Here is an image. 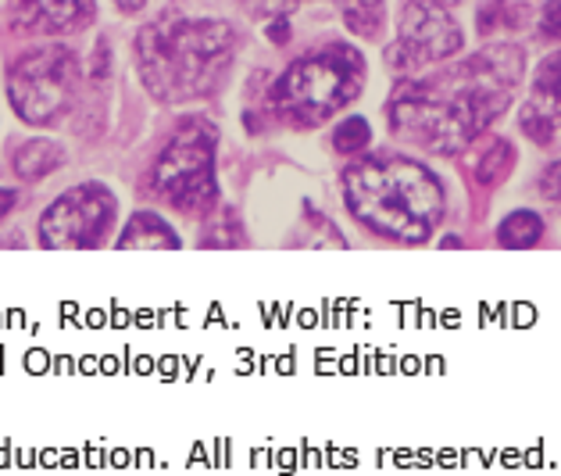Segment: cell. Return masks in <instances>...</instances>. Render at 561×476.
I'll return each mask as SVG.
<instances>
[{
	"label": "cell",
	"instance_id": "cell-12",
	"mask_svg": "<svg viewBox=\"0 0 561 476\" xmlns=\"http://www.w3.org/2000/svg\"><path fill=\"white\" fill-rule=\"evenodd\" d=\"M515 169V147L504 140V136H490L483 144V151L476 155L472 175L479 186H497L508 180V172Z\"/></svg>",
	"mask_w": 561,
	"mask_h": 476
},
{
	"label": "cell",
	"instance_id": "cell-9",
	"mask_svg": "<svg viewBox=\"0 0 561 476\" xmlns=\"http://www.w3.org/2000/svg\"><path fill=\"white\" fill-rule=\"evenodd\" d=\"M518 126L533 144L547 147L561 129V50L547 54L533 76L529 101L518 112Z\"/></svg>",
	"mask_w": 561,
	"mask_h": 476
},
{
	"label": "cell",
	"instance_id": "cell-1",
	"mask_svg": "<svg viewBox=\"0 0 561 476\" xmlns=\"http://www.w3.org/2000/svg\"><path fill=\"white\" fill-rule=\"evenodd\" d=\"M526 58L515 44H490L426 79H401L390 93V129L430 155H461L504 115Z\"/></svg>",
	"mask_w": 561,
	"mask_h": 476
},
{
	"label": "cell",
	"instance_id": "cell-13",
	"mask_svg": "<svg viewBox=\"0 0 561 476\" xmlns=\"http://www.w3.org/2000/svg\"><path fill=\"white\" fill-rule=\"evenodd\" d=\"M65 151L54 140H30L15 151V175L22 180H44L47 172L61 169Z\"/></svg>",
	"mask_w": 561,
	"mask_h": 476
},
{
	"label": "cell",
	"instance_id": "cell-16",
	"mask_svg": "<svg viewBox=\"0 0 561 476\" xmlns=\"http://www.w3.org/2000/svg\"><path fill=\"white\" fill-rule=\"evenodd\" d=\"M540 237H543V223H540V215H533V212H512L497 229V240L512 251H526Z\"/></svg>",
	"mask_w": 561,
	"mask_h": 476
},
{
	"label": "cell",
	"instance_id": "cell-22",
	"mask_svg": "<svg viewBox=\"0 0 561 476\" xmlns=\"http://www.w3.org/2000/svg\"><path fill=\"white\" fill-rule=\"evenodd\" d=\"M268 33H272V39H276V44H279V39H286V36H290V30H286V22H283V25H272Z\"/></svg>",
	"mask_w": 561,
	"mask_h": 476
},
{
	"label": "cell",
	"instance_id": "cell-2",
	"mask_svg": "<svg viewBox=\"0 0 561 476\" xmlns=\"http://www.w3.org/2000/svg\"><path fill=\"white\" fill-rule=\"evenodd\" d=\"M344 194L354 219L376 234L422 243L444 219V190L430 169L408 158H368L344 172Z\"/></svg>",
	"mask_w": 561,
	"mask_h": 476
},
{
	"label": "cell",
	"instance_id": "cell-20",
	"mask_svg": "<svg viewBox=\"0 0 561 476\" xmlns=\"http://www.w3.org/2000/svg\"><path fill=\"white\" fill-rule=\"evenodd\" d=\"M15 208V194H11V190H4L0 186V219H4V215Z\"/></svg>",
	"mask_w": 561,
	"mask_h": 476
},
{
	"label": "cell",
	"instance_id": "cell-6",
	"mask_svg": "<svg viewBox=\"0 0 561 476\" xmlns=\"http://www.w3.org/2000/svg\"><path fill=\"white\" fill-rule=\"evenodd\" d=\"M79 87V61L68 47H39L22 54L11 65L8 98L15 115L30 126H47L76 98Z\"/></svg>",
	"mask_w": 561,
	"mask_h": 476
},
{
	"label": "cell",
	"instance_id": "cell-17",
	"mask_svg": "<svg viewBox=\"0 0 561 476\" xmlns=\"http://www.w3.org/2000/svg\"><path fill=\"white\" fill-rule=\"evenodd\" d=\"M368 140H373V129H368V122L351 115L336 126V136H333V147L340 155H358L368 147Z\"/></svg>",
	"mask_w": 561,
	"mask_h": 476
},
{
	"label": "cell",
	"instance_id": "cell-10",
	"mask_svg": "<svg viewBox=\"0 0 561 476\" xmlns=\"http://www.w3.org/2000/svg\"><path fill=\"white\" fill-rule=\"evenodd\" d=\"M98 15L93 0H15L11 19L19 30L33 33H76L87 30Z\"/></svg>",
	"mask_w": 561,
	"mask_h": 476
},
{
	"label": "cell",
	"instance_id": "cell-21",
	"mask_svg": "<svg viewBox=\"0 0 561 476\" xmlns=\"http://www.w3.org/2000/svg\"><path fill=\"white\" fill-rule=\"evenodd\" d=\"M144 4H147V0H118V8L129 11V15H136V11H140Z\"/></svg>",
	"mask_w": 561,
	"mask_h": 476
},
{
	"label": "cell",
	"instance_id": "cell-11",
	"mask_svg": "<svg viewBox=\"0 0 561 476\" xmlns=\"http://www.w3.org/2000/svg\"><path fill=\"white\" fill-rule=\"evenodd\" d=\"M118 248L129 251V248H140V251H175L180 248V237L172 234L169 223H161L154 212H136L126 234L118 237Z\"/></svg>",
	"mask_w": 561,
	"mask_h": 476
},
{
	"label": "cell",
	"instance_id": "cell-7",
	"mask_svg": "<svg viewBox=\"0 0 561 476\" xmlns=\"http://www.w3.org/2000/svg\"><path fill=\"white\" fill-rule=\"evenodd\" d=\"M115 197L101 183L72 186L39 219V240L50 251H90L104 243L115 223Z\"/></svg>",
	"mask_w": 561,
	"mask_h": 476
},
{
	"label": "cell",
	"instance_id": "cell-8",
	"mask_svg": "<svg viewBox=\"0 0 561 476\" xmlns=\"http://www.w3.org/2000/svg\"><path fill=\"white\" fill-rule=\"evenodd\" d=\"M461 44V30L444 8V0H404L401 39L390 47L387 61L393 68H422L455 58Z\"/></svg>",
	"mask_w": 561,
	"mask_h": 476
},
{
	"label": "cell",
	"instance_id": "cell-4",
	"mask_svg": "<svg viewBox=\"0 0 561 476\" xmlns=\"http://www.w3.org/2000/svg\"><path fill=\"white\" fill-rule=\"evenodd\" d=\"M365 58L347 44L322 47L297 58L272 87V107L286 126L311 129L333 118L340 107L358 98Z\"/></svg>",
	"mask_w": 561,
	"mask_h": 476
},
{
	"label": "cell",
	"instance_id": "cell-19",
	"mask_svg": "<svg viewBox=\"0 0 561 476\" xmlns=\"http://www.w3.org/2000/svg\"><path fill=\"white\" fill-rule=\"evenodd\" d=\"M540 25L547 36H561V0H547L543 15H540Z\"/></svg>",
	"mask_w": 561,
	"mask_h": 476
},
{
	"label": "cell",
	"instance_id": "cell-15",
	"mask_svg": "<svg viewBox=\"0 0 561 476\" xmlns=\"http://www.w3.org/2000/svg\"><path fill=\"white\" fill-rule=\"evenodd\" d=\"M529 19V8L518 4V0H486L483 8H479V33L490 36L497 30H518V25H526Z\"/></svg>",
	"mask_w": 561,
	"mask_h": 476
},
{
	"label": "cell",
	"instance_id": "cell-5",
	"mask_svg": "<svg viewBox=\"0 0 561 476\" xmlns=\"http://www.w3.org/2000/svg\"><path fill=\"white\" fill-rule=\"evenodd\" d=\"M215 126L204 118H190L175 129L172 144L154 169V186L172 208L186 215H204L218 201L215 183Z\"/></svg>",
	"mask_w": 561,
	"mask_h": 476
},
{
	"label": "cell",
	"instance_id": "cell-3",
	"mask_svg": "<svg viewBox=\"0 0 561 476\" xmlns=\"http://www.w3.org/2000/svg\"><path fill=\"white\" fill-rule=\"evenodd\" d=\"M232 50H237V33L215 19L161 22L136 39L144 83L158 101H190L211 93L232 61Z\"/></svg>",
	"mask_w": 561,
	"mask_h": 476
},
{
	"label": "cell",
	"instance_id": "cell-18",
	"mask_svg": "<svg viewBox=\"0 0 561 476\" xmlns=\"http://www.w3.org/2000/svg\"><path fill=\"white\" fill-rule=\"evenodd\" d=\"M540 190H543V197H547V201L561 204V161H551V166L543 169V175H540Z\"/></svg>",
	"mask_w": 561,
	"mask_h": 476
},
{
	"label": "cell",
	"instance_id": "cell-14",
	"mask_svg": "<svg viewBox=\"0 0 561 476\" xmlns=\"http://www.w3.org/2000/svg\"><path fill=\"white\" fill-rule=\"evenodd\" d=\"M340 11H344L347 30L365 39H376L382 33V22H387L382 0H340Z\"/></svg>",
	"mask_w": 561,
	"mask_h": 476
}]
</instances>
